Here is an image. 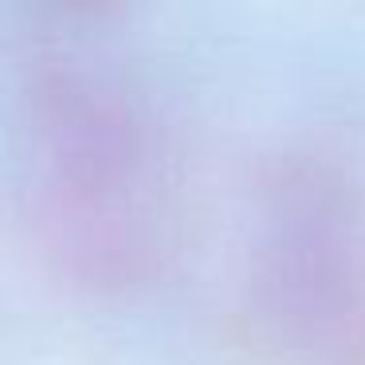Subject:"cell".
<instances>
[{"label":"cell","mask_w":365,"mask_h":365,"mask_svg":"<svg viewBox=\"0 0 365 365\" xmlns=\"http://www.w3.org/2000/svg\"><path fill=\"white\" fill-rule=\"evenodd\" d=\"M63 16L71 20H106L126 4V0H51Z\"/></svg>","instance_id":"6da1fadb"}]
</instances>
